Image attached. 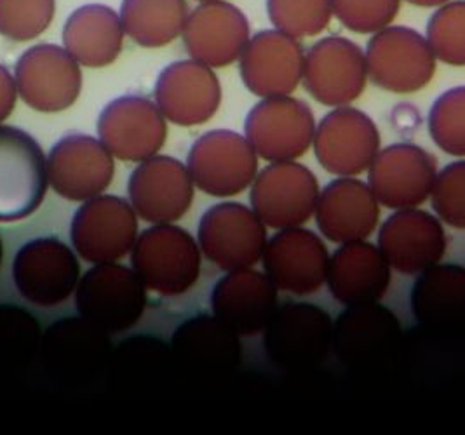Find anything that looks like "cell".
Returning <instances> with one entry per match:
<instances>
[{
	"label": "cell",
	"instance_id": "1",
	"mask_svg": "<svg viewBox=\"0 0 465 435\" xmlns=\"http://www.w3.org/2000/svg\"><path fill=\"white\" fill-rule=\"evenodd\" d=\"M131 265L147 290L180 296L191 291L201 275V252L187 230L159 223L140 233Z\"/></svg>",
	"mask_w": 465,
	"mask_h": 435
},
{
	"label": "cell",
	"instance_id": "30",
	"mask_svg": "<svg viewBox=\"0 0 465 435\" xmlns=\"http://www.w3.org/2000/svg\"><path fill=\"white\" fill-rule=\"evenodd\" d=\"M124 28L121 16L105 4L77 7L64 23V47L87 68H104L123 53Z\"/></svg>",
	"mask_w": 465,
	"mask_h": 435
},
{
	"label": "cell",
	"instance_id": "14",
	"mask_svg": "<svg viewBox=\"0 0 465 435\" xmlns=\"http://www.w3.org/2000/svg\"><path fill=\"white\" fill-rule=\"evenodd\" d=\"M302 83L324 106L356 102L368 83L364 51L356 42L339 35L321 39L305 53Z\"/></svg>",
	"mask_w": 465,
	"mask_h": 435
},
{
	"label": "cell",
	"instance_id": "17",
	"mask_svg": "<svg viewBox=\"0 0 465 435\" xmlns=\"http://www.w3.org/2000/svg\"><path fill=\"white\" fill-rule=\"evenodd\" d=\"M98 136L114 157L143 163L163 148L168 127L157 104L145 96L127 94L102 110Z\"/></svg>",
	"mask_w": 465,
	"mask_h": 435
},
{
	"label": "cell",
	"instance_id": "12",
	"mask_svg": "<svg viewBox=\"0 0 465 435\" xmlns=\"http://www.w3.org/2000/svg\"><path fill=\"white\" fill-rule=\"evenodd\" d=\"M81 265L60 239L41 237L26 242L13 262V279L23 298L37 307H56L77 290Z\"/></svg>",
	"mask_w": 465,
	"mask_h": 435
},
{
	"label": "cell",
	"instance_id": "18",
	"mask_svg": "<svg viewBox=\"0 0 465 435\" xmlns=\"http://www.w3.org/2000/svg\"><path fill=\"white\" fill-rule=\"evenodd\" d=\"M438 176L432 153L411 143H396L381 150L368 169V185L381 206L419 208L430 197Z\"/></svg>",
	"mask_w": 465,
	"mask_h": 435
},
{
	"label": "cell",
	"instance_id": "10",
	"mask_svg": "<svg viewBox=\"0 0 465 435\" xmlns=\"http://www.w3.org/2000/svg\"><path fill=\"white\" fill-rule=\"evenodd\" d=\"M199 248L218 269H252L267 246L265 223L239 203H223L208 209L199 223Z\"/></svg>",
	"mask_w": 465,
	"mask_h": 435
},
{
	"label": "cell",
	"instance_id": "11",
	"mask_svg": "<svg viewBox=\"0 0 465 435\" xmlns=\"http://www.w3.org/2000/svg\"><path fill=\"white\" fill-rule=\"evenodd\" d=\"M15 79L23 102L45 114L70 108L83 91L79 63L56 44L26 49L16 62Z\"/></svg>",
	"mask_w": 465,
	"mask_h": 435
},
{
	"label": "cell",
	"instance_id": "41",
	"mask_svg": "<svg viewBox=\"0 0 465 435\" xmlns=\"http://www.w3.org/2000/svg\"><path fill=\"white\" fill-rule=\"evenodd\" d=\"M18 96L16 79L11 75V72L0 64V123H4L15 110Z\"/></svg>",
	"mask_w": 465,
	"mask_h": 435
},
{
	"label": "cell",
	"instance_id": "43",
	"mask_svg": "<svg viewBox=\"0 0 465 435\" xmlns=\"http://www.w3.org/2000/svg\"><path fill=\"white\" fill-rule=\"evenodd\" d=\"M2 254H4V251H2V241H0V263H2Z\"/></svg>",
	"mask_w": 465,
	"mask_h": 435
},
{
	"label": "cell",
	"instance_id": "32",
	"mask_svg": "<svg viewBox=\"0 0 465 435\" xmlns=\"http://www.w3.org/2000/svg\"><path fill=\"white\" fill-rule=\"evenodd\" d=\"M124 34L142 47H163L178 35L189 18L187 0H123Z\"/></svg>",
	"mask_w": 465,
	"mask_h": 435
},
{
	"label": "cell",
	"instance_id": "25",
	"mask_svg": "<svg viewBox=\"0 0 465 435\" xmlns=\"http://www.w3.org/2000/svg\"><path fill=\"white\" fill-rule=\"evenodd\" d=\"M379 249L391 269L419 275L443 260L446 233L441 222L427 211L398 209L381 225Z\"/></svg>",
	"mask_w": 465,
	"mask_h": 435
},
{
	"label": "cell",
	"instance_id": "42",
	"mask_svg": "<svg viewBox=\"0 0 465 435\" xmlns=\"http://www.w3.org/2000/svg\"><path fill=\"white\" fill-rule=\"evenodd\" d=\"M406 2H410L413 5H419V7H440L450 0H406Z\"/></svg>",
	"mask_w": 465,
	"mask_h": 435
},
{
	"label": "cell",
	"instance_id": "15",
	"mask_svg": "<svg viewBox=\"0 0 465 435\" xmlns=\"http://www.w3.org/2000/svg\"><path fill=\"white\" fill-rule=\"evenodd\" d=\"M319 193L318 178L309 167L272 163L254 178L252 206L267 227H300L312 218Z\"/></svg>",
	"mask_w": 465,
	"mask_h": 435
},
{
	"label": "cell",
	"instance_id": "23",
	"mask_svg": "<svg viewBox=\"0 0 465 435\" xmlns=\"http://www.w3.org/2000/svg\"><path fill=\"white\" fill-rule=\"evenodd\" d=\"M183 42L192 60L212 68L237 62L252 39L246 15L231 2H201L183 26Z\"/></svg>",
	"mask_w": 465,
	"mask_h": 435
},
{
	"label": "cell",
	"instance_id": "39",
	"mask_svg": "<svg viewBox=\"0 0 465 435\" xmlns=\"http://www.w3.org/2000/svg\"><path fill=\"white\" fill-rule=\"evenodd\" d=\"M333 16L354 34H377L396 20L401 0H331Z\"/></svg>",
	"mask_w": 465,
	"mask_h": 435
},
{
	"label": "cell",
	"instance_id": "24",
	"mask_svg": "<svg viewBox=\"0 0 465 435\" xmlns=\"http://www.w3.org/2000/svg\"><path fill=\"white\" fill-rule=\"evenodd\" d=\"M155 102L173 124H204L220 108L222 85L212 66L182 60L171 63L159 74Z\"/></svg>",
	"mask_w": 465,
	"mask_h": 435
},
{
	"label": "cell",
	"instance_id": "44",
	"mask_svg": "<svg viewBox=\"0 0 465 435\" xmlns=\"http://www.w3.org/2000/svg\"><path fill=\"white\" fill-rule=\"evenodd\" d=\"M197 2H214V0H197Z\"/></svg>",
	"mask_w": 465,
	"mask_h": 435
},
{
	"label": "cell",
	"instance_id": "5",
	"mask_svg": "<svg viewBox=\"0 0 465 435\" xmlns=\"http://www.w3.org/2000/svg\"><path fill=\"white\" fill-rule=\"evenodd\" d=\"M47 180L37 140L18 127L0 125V223L20 222L41 208Z\"/></svg>",
	"mask_w": 465,
	"mask_h": 435
},
{
	"label": "cell",
	"instance_id": "28",
	"mask_svg": "<svg viewBox=\"0 0 465 435\" xmlns=\"http://www.w3.org/2000/svg\"><path fill=\"white\" fill-rule=\"evenodd\" d=\"M391 281L389 262L381 249L370 242L341 244L330 258L328 288L333 298L347 307L381 302Z\"/></svg>",
	"mask_w": 465,
	"mask_h": 435
},
{
	"label": "cell",
	"instance_id": "9",
	"mask_svg": "<svg viewBox=\"0 0 465 435\" xmlns=\"http://www.w3.org/2000/svg\"><path fill=\"white\" fill-rule=\"evenodd\" d=\"M401 341L400 319L379 302L349 307L333 322L331 349L352 371L381 366L400 351Z\"/></svg>",
	"mask_w": 465,
	"mask_h": 435
},
{
	"label": "cell",
	"instance_id": "34",
	"mask_svg": "<svg viewBox=\"0 0 465 435\" xmlns=\"http://www.w3.org/2000/svg\"><path fill=\"white\" fill-rule=\"evenodd\" d=\"M267 15L274 28L295 37H316L333 16L331 0H267Z\"/></svg>",
	"mask_w": 465,
	"mask_h": 435
},
{
	"label": "cell",
	"instance_id": "40",
	"mask_svg": "<svg viewBox=\"0 0 465 435\" xmlns=\"http://www.w3.org/2000/svg\"><path fill=\"white\" fill-rule=\"evenodd\" d=\"M430 201L446 225L465 230V161L448 164L438 173Z\"/></svg>",
	"mask_w": 465,
	"mask_h": 435
},
{
	"label": "cell",
	"instance_id": "22",
	"mask_svg": "<svg viewBox=\"0 0 465 435\" xmlns=\"http://www.w3.org/2000/svg\"><path fill=\"white\" fill-rule=\"evenodd\" d=\"M262 262L277 290L307 296L326 282L330 252L314 232L282 228L267 242Z\"/></svg>",
	"mask_w": 465,
	"mask_h": 435
},
{
	"label": "cell",
	"instance_id": "33",
	"mask_svg": "<svg viewBox=\"0 0 465 435\" xmlns=\"http://www.w3.org/2000/svg\"><path fill=\"white\" fill-rule=\"evenodd\" d=\"M39 349V321L20 307L0 305V370L26 366Z\"/></svg>",
	"mask_w": 465,
	"mask_h": 435
},
{
	"label": "cell",
	"instance_id": "2",
	"mask_svg": "<svg viewBox=\"0 0 465 435\" xmlns=\"http://www.w3.org/2000/svg\"><path fill=\"white\" fill-rule=\"evenodd\" d=\"M44 373L62 387H84L112 359L108 332L84 317H68L51 324L41 340Z\"/></svg>",
	"mask_w": 465,
	"mask_h": 435
},
{
	"label": "cell",
	"instance_id": "13",
	"mask_svg": "<svg viewBox=\"0 0 465 435\" xmlns=\"http://www.w3.org/2000/svg\"><path fill=\"white\" fill-rule=\"evenodd\" d=\"M136 211L117 195H96L77 209L70 237L89 263H112L126 256L136 242Z\"/></svg>",
	"mask_w": 465,
	"mask_h": 435
},
{
	"label": "cell",
	"instance_id": "36",
	"mask_svg": "<svg viewBox=\"0 0 465 435\" xmlns=\"http://www.w3.org/2000/svg\"><path fill=\"white\" fill-rule=\"evenodd\" d=\"M429 133L443 152L465 157V85L444 91L430 106Z\"/></svg>",
	"mask_w": 465,
	"mask_h": 435
},
{
	"label": "cell",
	"instance_id": "26",
	"mask_svg": "<svg viewBox=\"0 0 465 435\" xmlns=\"http://www.w3.org/2000/svg\"><path fill=\"white\" fill-rule=\"evenodd\" d=\"M277 288L267 273L239 269L222 277L212 294L214 317L239 336L265 331L277 311Z\"/></svg>",
	"mask_w": 465,
	"mask_h": 435
},
{
	"label": "cell",
	"instance_id": "8",
	"mask_svg": "<svg viewBox=\"0 0 465 435\" xmlns=\"http://www.w3.org/2000/svg\"><path fill=\"white\" fill-rule=\"evenodd\" d=\"M244 133L263 161H296L314 143L316 119L302 100L274 96L254 104L246 117Z\"/></svg>",
	"mask_w": 465,
	"mask_h": 435
},
{
	"label": "cell",
	"instance_id": "19",
	"mask_svg": "<svg viewBox=\"0 0 465 435\" xmlns=\"http://www.w3.org/2000/svg\"><path fill=\"white\" fill-rule=\"evenodd\" d=\"M115 164L102 142L87 134H66L51 148L47 176L53 190L66 201H89L105 192Z\"/></svg>",
	"mask_w": 465,
	"mask_h": 435
},
{
	"label": "cell",
	"instance_id": "27",
	"mask_svg": "<svg viewBox=\"0 0 465 435\" xmlns=\"http://www.w3.org/2000/svg\"><path fill=\"white\" fill-rule=\"evenodd\" d=\"M316 222L321 233L337 244L368 239L381 220V203L370 185L340 176L319 193Z\"/></svg>",
	"mask_w": 465,
	"mask_h": 435
},
{
	"label": "cell",
	"instance_id": "4",
	"mask_svg": "<svg viewBox=\"0 0 465 435\" xmlns=\"http://www.w3.org/2000/svg\"><path fill=\"white\" fill-rule=\"evenodd\" d=\"M333 321L312 303H286L265 328L263 345L271 362L284 371L319 366L331 351Z\"/></svg>",
	"mask_w": 465,
	"mask_h": 435
},
{
	"label": "cell",
	"instance_id": "21",
	"mask_svg": "<svg viewBox=\"0 0 465 435\" xmlns=\"http://www.w3.org/2000/svg\"><path fill=\"white\" fill-rule=\"evenodd\" d=\"M127 193L136 214L148 223L180 220L193 203L189 167L168 155H153L131 173Z\"/></svg>",
	"mask_w": 465,
	"mask_h": 435
},
{
	"label": "cell",
	"instance_id": "7",
	"mask_svg": "<svg viewBox=\"0 0 465 435\" xmlns=\"http://www.w3.org/2000/svg\"><path fill=\"white\" fill-rule=\"evenodd\" d=\"M189 173L197 187L213 197H233L250 187L258 173V155L246 136L214 129L192 145Z\"/></svg>",
	"mask_w": 465,
	"mask_h": 435
},
{
	"label": "cell",
	"instance_id": "6",
	"mask_svg": "<svg viewBox=\"0 0 465 435\" xmlns=\"http://www.w3.org/2000/svg\"><path fill=\"white\" fill-rule=\"evenodd\" d=\"M370 81L383 91L411 94L436 74V56L422 34L408 26H387L373 34L366 47Z\"/></svg>",
	"mask_w": 465,
	"mask_h": 435
},
{
	"label": "cell",
	"instance_id": "3",
	"mask_svg": "<svg viewBox=\"0 0 465 435\" xmlns=\"http://www.w3.org/2000/svg\"><path fill=\"white\" fill-rule=\"evenodd\" d=\"M134 270L98 263L87 270L75 292V307L85 321L108 334L127 331L143 315L147 292Z\"/></svg>",
	"mask_w": 465,
	"mask_h": 435
},
{
	"label": "cell",
	"instance_id": "37",
	"mask_svg": "<svg viewBox=\"0 0 465 435\" xmlns=\"http://www.w3.org/2000/svg\"><path fill=\"white\" fill-rule=\"evenodd\" d=\"M56 0H0V35L9 41L37 39L54 20Z\"/></svg>",
	"mask_w": 465,
	"mask_h": 435
},
{
	"label": "cell",
	"instance_id": "16",
	"mask_svg": "<svg viewBox=\"0 0 465 435\" xmlns=\"http://www.w3.org/2000/svg\"><path fill=\"white\" fill-rule=\"evenodd\" d=\"M314 152L322 169L337 176H360L381 152V133L370 115L337 106L322 117L314 134Z\"/></svg>",
	"mask_w": 465,
	"mask_h": 435
},
{
	"label": "cell",
	"instance_id": "35",
	"mask_svg": "<svg viewBox=\"0 0 465 435\" xmlns=\"http://www.w3.org/2000/svg\"><path fill=\"white\" fill-rule=\"evenodd\" d=\"M425 39L436 60L450 66H465V0L440 5L427 23Z\"/></svg>",
	"mask_w": 465,
	"mask_h": 435
},
{
	"label": "cell",
	"instance_id": "31",
	"mask_svg": "<svg viewBox=\"0 0 465 435\" xmlns=\"http://www.w3.org/2000/svg\"><path fill=\"white\" fill-rule=\"evenodd\" d=\"M411 311L425 328H465L464 267L434 265L423 270L411 290Z\"/></svg>",
	"mask_w": 465,
	"mask_h": 435
},
{
	"label": "cell",
	"instance_id": "20",
	"mask_svg": "<svg viewBox=\"0 0 465 435\" xmlns=\"http://www.w3.org/2000/svg\"><path fill=\"white\" fill-rule=\"evenodd\" d=\"M305 53L298 39L281 30L253 35L239 58L244 85L260 98L290 96L303 75Z\"/></svg>",
	"mask_w": 465,
	"mask_h": 435
},
{
	"label": "cell",
	"instance_id": "29",
	"mask_svg": "<svg viewBox=\"0 0 465 435\" xmlns=\"http://www.w3.org/2000/svg\"><path fill=\"white\" fill-rule=\"evenodd\" d=\"M171 353L192 373H229L241 364L239 334L218 317L195 315L176 328Z\"/></svg>",
	"mask_w": 465,
	"mask_h": 435
},
{
	"label": "cell",
	"instance_id": "38",
	"mask_svg": "<svg viewBox=\"0 0 465 435\" xmlns=\"http://www.w3.org/2000/svg\"><path fill=\"white\" fill-rule=\"evenodd\" d=\"M112 359L114 361L110 373L119 378L121 381H133L134 376L148 378L147 373H155L163 370L171 357L166 343L155 338L138 336L121 343V347L114 353Z\"/></svg>",
	"mask_w": 465,
	"mask_h": 435
}]
</instances>
